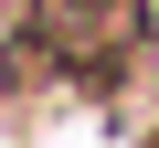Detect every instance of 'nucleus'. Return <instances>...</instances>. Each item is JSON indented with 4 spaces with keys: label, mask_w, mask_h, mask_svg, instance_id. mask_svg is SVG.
Masks as SVG:
<instances>
[]
</instances>
